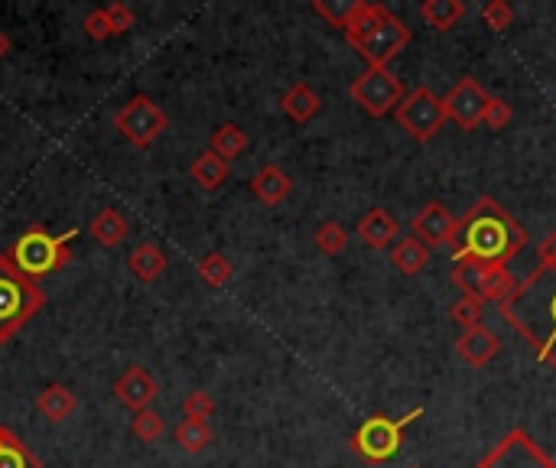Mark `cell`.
Returning a JSON list of instances; mask_svg holds the SVG:
<instances>
[{
    "instance_id": "cell-32",
    "label": "cell",
    "mask_w": 556,
    "mask_h": 468,
    "mask_svg": "<svg viewBox=\"0 0 556 468\" xmlns=\"http://www.w3.org/2000/svg\"><path fill=\"white\" fill-rule=\"evenodd\" d=\"M131 433L140 439V442H160V436L166 433V423H163V416L157 410H140L134 413V420H131Z\"/></svg>"
},
{
    "instance_id": "cell-31",
    "label": "cell",
    "mask_w": 556,
    "mask_h": 468,
    "mask_svg": "<svg viewBox=\"0 0 556 468\" xmlns=\"http://www.w3.org/2000/svg\"><path fill=\"white\" fill-rule=\"evenodd\" d=\"M316 247L326 257L342 254L345 247H348V228L339 225V221H326V225H319L316 228Z\"/></svg>"
},
{
    "instance_id": "cell-21",
    "label": "cell",
    "mask_w": 556,
    "mask_h": 468,
    "mask_svg": "<svg viewBox=\"0 0 556 468\" xmlns=\"http://www.w3.org/2000/svg\"><path fill=\"white\" fill-rule=\"evenodd\" d=\"M88 234H92L101 247H118L127 234H131V225H127V218L118 208H101V212L88 221Z\"/></svg>"
},
{
    "instance_id": "cell-18",
    "label": "cell",
    "mask_w": 556,
    "mask_h": 468,
    "mask_svg": "<svg viewBox=\"0 0 556 468\" xmlns=\"http://www.w3.org/2000/svg\"><path fill=\"white\" fill-rule=\"evenodd\" d=\"M228 173H231V163H225L222 156H215L212 150L199 153L189 166V176L202 192H218L228 182Z\"/></svg>"
},
{
    "instance_id": "cell-6",
    "label": "cell",
    "mask_w": 556,
    "mask_h": 468,
    "mask_svg": "<svg viewBox=\"0 0 556 468\" xmlns=\"http://www.w3.org/2000/svg\"><path fill=\"white\" fill-rule=\"evenodd\" d=\"M423 410H410L407 416H400V420H391V416H368L365 423H361L355 429L352 436V452L358 455V459H365L371 465H381L387 459H394V455L400 452V442H404V429L417 420Z\"/></svg>"
},
{
    "instance_id": "cell-38",
    "label": "cell",
    "mask_w": 556,
    "mask_h": 468,
    "mask_svg": "<svg viewBox=\"0 0 556 468\" xmlns=\"http://www.w3.org/2000/svg\"><path fill=\"white\" fill-rule=\"evenodd\" d=\"M85 33L88 36H92V39H98V43H101V39H108L111 36V23H108V13H105V7H95L92 13H88V17H85Z\"/></svg>"
},
{
    "instance_id": "cell-14",
    "label": "cell",
    "mask_w": 556,
    "mask_h": 468,
    "mask_svg": "<svg viewBox=\"0 0 556 468\" xmlns=\"http://www.w3.org/2000/svg\"><path fill=\"white\" fill-rule=\"evenodd\" d=\"M501 351V342L498 335L485 329V325H475V329H465L459 338H456V355L472 364V368H485L488 361H495Z\"/></svg>"
},
{
    "instance_id": "cell-7",
    "label": "cell",
    "mask_w": 556,
    "mask_h": 468,
    "mask_svg": "<svg viewBox=\"0 0 556 468\" xmlns=\"http://www.w3.org/2000/svg\"><path fill=\"white\" fill-rule=\"evenodd\" d=\"M394 121L407 130V134L417 143H430L439 127L446 124V108L443 98L436 95L430 88H413L410 95H404V101L394 108Z\"/></svg>"
},
{
    "instance_id": "cell-9",
    "label": "cell",
    "mask_w": 556,
    "mask_h": 468,
    "mask_svg": "<svg viewBox=\"0 0 556 468\" xmlns=\"http://www.w3.org/2000/svg\"><path fill=\"white\" fill-rule=\"evenodd\" d=\"M348 95H352V101L365 114L387 117V114H394L400 101H404V82H400L391 69H365L352 85H348Z\"/></svg>"
},
{
    "instance_id": "cell-12",
    "label": "cell",
    "mask_w": 556,
    "mask_h": 468,
    "mask_svg": "<svg viewBox=\"0 0 556 468\" xmlns=\"http://www.w3.org/2000/svg\"><path fill=\"white\" fill-rule=\"evenodd\" d=\"M459 221L452 218V212L443 202H426L417 215H413L410 228H413V238L426 247H449L452 234H456Z\"/></svg>"
},
{
    "instance_id": "cell-34",
    "label": "cell",
    "mask_w": 556,
    "mask_h": 468,
    "mask_svg": "<svg viewBox=\"0 0 556 468\" xmlns=\"http://www.w3.org/2000/svg\"><path fill=\"white\" fill-rule=\"evenodd\" d=\"M482 20L491 33H504L514 23V10L504 4V0H488V4L482 7Z\"/></svg>"
},
{
    "instance_id": "cell-15",
    "label": "cell",
    "mask_w": 556,
    "mask_h": 468,
    "mask_svg": "<svg viewBox=\"0 0 556 468\" xmlns=\"http://www.w3.org/2000/svg\"><path fill=\"white\" fill-rule=\"evenodd\" d=\"M397 231H400L397 221L387 208H371V212L361 218L358 228H355L361 244H368L371 251H384V247H391L397 241Z\"/></svg>"
},
{
    "instance_id": "cell-17",
    "label": "cell",
    "mask_w": 556,
    "mask_h": 468,
    "mask_svg": "<svg viewBox=\"0 0 556 468\" xmlns=\"http://www.w3.org/2000/svg\"><path fill=\"white\" fill-rule=\"evenodd\" d=\"M322 108V98L306 82H296L287 88V95L280 98V111L290 117L293 124H309Z\"/></svg>"
},
{
    "instance_id": "cell-33",
    "label": "cell",
    "mask_w": 556,
    "mask_h": 468,
    "mask_svg": "<svg viewBox=\"0 0 556 468\" xmlns=\"http://www.w3.org/2000/svg\"><path fill=\"white\" fill-rule=\"evenodd\" d=\"M358 0H339V4H329V0H313V10L322 20H329L335 30H345L348 20H352Z\"/></svg>"
},
{
    "instance_id": "cell-37",
    "label": "cell",
    "mask_w": 556,
    "mask_h": 468,
    "mask_svg": "<svg viewBox=\"0 0 556 468\" xmlns=\"http://www.w3.org/2000/svg\"><path fill=\"white\" fill-rule=\"evenodd\" d=\"M511 117H514V111H511L508 101H501L495 95L488 98V104H485V121L482 124H488L491 130H501V127L511 124Z\"/></svg>"
},
{
    "instance_id": "cell-26",
    "label": "cell",
    "mask_w": 556,
    "mask_h": 468,
    "mask_svg": "<svg viewBox=\"0 0 556 468\" xmlns=\"http://www.w3.org/2000/svg\"><path fill=\"white\" fill-rule=\"evenodd\" d=\"M514 286H517V280H514V273L504 267V264H488V270H485V280H482V303H495V306H501L504 299H508L511 293H514Z\"/></svg>"
},
{
    "instance_id": "cell-2",
    "label": "cell",
    "mask_w": 556,
    "mask_h": 468,
    "mask_svg": "<svg viewBox=\"0 0 556 468\" xmlns=\"http://www.w3.org/2000/svg\"><path fill=\"white\" fill-rule=\"evenodd\" d=\"M449 247L452 260L475 257L482 264L508 267V260H514L527 247V231L517 225V218L501 202L482 195V199L472 202L465 218H459Z\"/></svg>"
},
{
    "instance_id": "cell-20",
    "label": "cell",
    "mask_w": 556,
    "mask_h": 468,
    "mask_svg": "<svg viewBox=\"0 0 556 468\" xmlns=\"http://www.w3.org/2000/svg\"><path fill=\"white\" fill-rule=\"evenodd\" d=\"M79 407V400L66 387V384H49L40 390V397H36V410H40L49 423H66L69 416Z\"/></svg>"
},
{
    "instance_id": "cell-29",
    "label": "cell",
    "mask_w": 556,
    "mask_h": 468,
    "mask_svg": "<svg viewBox=\"0 0 556 468\" xmlns=\"http://www.w3.org/2000/svg\"><path fill=\"white\" fill-rule=\"evenodd\" d=\"M196 273H199V280L205 286H225L231 280V260L222 251H209L199 260Z\"/></svg>"
},
{
    "instance_id": "cell-25",
    "label": "cell",
    "mask_w": 556,
    "mask_h": 468,
    "mask_svg": "<svg viewBox=\"0 0 556 468\" xmlns=\"http://www.w3.org/2000/svg\"><path fill=\"white\" fill-rule=\"evenodd\" d=\"M248 130L244 127H238V124H222L212 134V143H209V150L215 153V156H222L225 163H231V160H238V156L248 150Z\"/></svg>"
},
{
    "instance_id": "cell-8",
    "label": "cell",
    "mask_w": 556,
    "mask_h": 468,
    "mask_svg": "<svg viewBox=\"0 0 556 468\" xmlns=\"http://www.w3.org/2000/svg\"><path fill=\"white\" fill-rule=\"evenodd\" d=\"M114 127H118V134L131 143V147L147 150L150 143L170 127V117H166V111L150 95H134L118 114H114Z\"/></svg>"
},
{
    "instance_id": "cell-36",
    "label": "cell",
    "mask_w": 556,
    "mask_h": 468,
    "mask_svg": "<svg viewBox=\"0 0 556 468\" xmlns=\"http://www.w3.org/2000/svg\"><path fill=\"white\" fill-rule=\"evenodd\" d=\"M105 13H108V23H111V36H124V33H131V26L137 23L134 10L127 7V4H121V0H114V4H108Z\"/></svg>"
},
{
    "instance_id": "cell-10",
    "label": "cell",
    "mask_w": 556,
    "mask_h": 468,
    "mask_svg": "<svg viewBox=\"0 0 556 468\" xmlns=\"http://www.w3.org/2000/svg\"><path fill=\"white\" fill-rule=\"evenodd\" d=\"M475 468H556V462L527 429H511Z\"/></svg>"
},
{
    "instance_id": "cell-22",
    "label": "cell",
    "mask_w": 556,
    "mask_h": 468,
    "mask_svg": "<svg viewBox=\"0 0 556 468\" xmlns=\"http://www.w3.org/2000/svg\"><path fill=\"white\" fill-rule=\"evenodd\" d=\"M0 468H43V462L30 452L27 442L4 423H0Z\"/></svg>"
},
{
    "instance_id": "cell-28",
    "label": "cell",
    "mask_w": 556,
    "mask_h": 468,
    "mask_svg": "<svg viewBox=\"0 0 556 468\" xmlns=\"http://www.w3.org/2000/svg\"><path fill=\"white\" fill-rule=\"evenodd\" d=\"M485 270H488V264H482V260H475V257H465V260H456V264H452V283L459 286L462 290V296H478L482 293V280H485ZM482 299V296H478Z\"/></svg>"
},
{
    "instance_id": "cell-40",
    "label": "cell",
    "mask_w": 556,
    "mask_h": 468,
    "mask_svg": "<svg viewBox=\"0 0 556 468\" xmlns=\"http://www.w3.org/2000/svg\"><path fill=\"white\" fill-rule=\"evenodd\" d=\"M10 56V36L0 30V59H7Z\"/></svg>"
},
{
    "instance_id": "cell-16",
    "label": "cell",
    "mask_w": 556,
    "mask_h": 468,
    "mask_svg": "<svg viewBox=\"0 0 556 468\" xmlns=\"http://www.w3.org/2000/svg\"><path fill=\"white\" fill-rule=\"evenodd\" d=\"M251 192L257 195V199H261L264 205H283L290 199V192H293V179L283 173L280 166H274V163H267V166H261L254 173V179H251Z\"/></svg>"
},
{
    "instance_id": "cell-1",
    "label": "cell",
    "mask_w": 556,
    "mask_h": 468,
    "mask_svg": "<svg viewBox=\"0 0 556 468\" xmlns=\"http://www.w3.org/2000/svg\"><path fill=\"white\" fill-rule=\"evenodd\" d=\"M498 312L527 348H534V355L556 371V267L537 264L524 280H517Z\"/></svg>"
},
{
    "instance_id": "cell-13",
    "label": "cell",
    "mask_w": 556,
    "mask_h": 468,
    "mask_svg": "<svg viewBox=\"0 0 556 468\" xmlns=\"http://www.w3.org/2000/svg\"><path fill=\"white\" fill-rule=\"evenodd\" d=\"M114 397H118L121 407L127 410H147L153 400H157L160 394V384H157V377H153L147 368H140V364H134V368H127L118 381H114Z\"/></svg>"
},
{
    "instance_id": "cell-24",
    "label": "cell",
    "mask_w": 556,
    "mask_h": 468,
    "mask_svg": "<svg viewBox=\"0 0 556 468\" xmlns=\"http://www.w3.org/2000/svg\"><path fill=\"white\" fill-rule=\"evenodd\" d=\"M426 260H430V247L420 244L413 234H407L404 241H397L391 247V264L400 270V273H407V277H413V273H420L426 267Z\"/></svg>"
},
{
    "instance_id": "cell-4",
    "label": "cell",
    "mask_w": 556,
    "mask_h": 468,
    "mask_svg": "<svg viewBox=\"0 0 556 468\" xmlns=\"http://www.w3.org/2000/svg\"><path fill=\"white\" fill-rule=\"evenodd\" d=\"M46 306L40 280L20 273L10 254H0V345H7Z\"/></svg>"
},
{
    "instance_id": "cell-30",
    "label": "cell",
    "mask_w": 556,
    "mask_h": 468,
    "mask_svg": "<svg viewBox=\"0 0 556 468\" xmlns=\"http://www.w3.org/2000/svg\"><path fill=\"white\" fill-rule=\"evenodd\" d=\"M449 319L456 322V325H462V332L465 329H475V325H482V319H485V303L478 296H462V299H456V303H452Z\"/></svg>"
},
{
    "instance_id": "cell-11",
    "label": "cell",
    "mask_w": 556,
    "mask_h": 468,
    "mask_svg": "<svg viewBox=\"0 0 556 468\" xmlns=\"http://www.w3.org/2000/svg\"><path fill=\"white\" fill-rule=\"evenodd\" d=\"M488 91L475 82L472 75L459 78L456 85L446 91L443 108H446V121H452L459 130H475L485 121V104H488Z\"/></svg>"
},
{
    "instance_id": "cell-27",
    "label": "cell",
    "mask_w": 556,
    "mask_h": 468,
    "mask_svg": "<svg viewBox=\"0 0 556 468\" xmlns=\"http://www.w3.org/2000/svg\"><path fill=\"white\" fill-rule=\"evenodd\" d=\"M173 439L183 452L199 455V452H205L212 446V426L202 423V420H183L173 429Z\"/></svg>"
},
{
    "instance_id": "cell-3",
    "label": "cell",
    "mask_w": 556,
    "mask_h": 468,
    "mask_svg": "<svg viewBox=\"0 0 556 468\" xmlns=\"http://www.w3.org/2000/svg\"><path fill=\"white\" fill-rule=\"evenodd\" d=\"M342 33L358 49V56L368 62V69H387V62L397 59L413 39L410 26L374 0H358Z\"/></svg>"
},
{
    "instance_id": "cell-5",
    "label": "cell",
    "mask_w": 556,
    "mask_h": 468,
    "mask_svg": "<svg viewBox=\"0 0 556 468\" xmlns=\"http://www.w3.org/2000/svg\"><path fill=\"white\" fill-rule=\"evenodd\" d=\"M75 234H79L75 228L66 234H53L46 225H30L7 254L20 273H27L30 280H40V277H49V273H59L69 267V260H72L69 241Z\"/></svg>"
},
{
    "instance_id": "cell-35",
    "label": "cell",
    "mask_w": 556,
    "mask_h": 468,
    "mask_svg": "<svg viewBox=\"0 0 556 468\" xmlns=\"http://www.w3.org/2000/svg\"><path fill=\"white\" fill-rule=\"evenodd\" d=\"M183 413H186V420H209V416L215 413V400L209 390H192V394L183 400Z\"/></svg>"
},
{
    "instance_id": "cell-19",
    "label": "cell",
    "mask_w": 556,
    "mask_h": 468,
    "mask_svg": "<svg viewBox=\"0 0 556 468\" xmlns=\"http://www.w3.org/2000/svg\"><path fill=\"white\" fill-rule=\"evenodd\" d=\"M166 264H170V260H166L163 247L153 244V241L137 244L131 251V257H127V270H131L140 283H153L166 270Z\"/></svg>"
},
{
    "instance_id": "cell-23",
    "label": "cell",
    "mask_w": 556,
    "mask_h": 468,
    "mask_svg": "<svg viewBox=\"0 0 556 468\" xmlns=\"http://www.w3.org/2000/svg\"><path fill=\"white\" fill-rule=\"evenodd\" d=\"M465 0H423L420 4V17L423 23H430L436 33L452 30L462 17H465Z\"/></svg>"
},
{
    "instance_id": "cell-39",
    "label": "cell",
    "mask_w": 556,
    "mask_h": 468,
    "mask_svg": "<svg viewBox=\"0 0 556 468\" xmlns=\"http://www.w3.org/2000/svg\"><path fill=\"white\" fill-rule=\"evenodd\" d=\"M537 257H540V264L556 267V231H553V234H547V238L540 241V247H537Z\"/></svg>"
}]
</instances>
